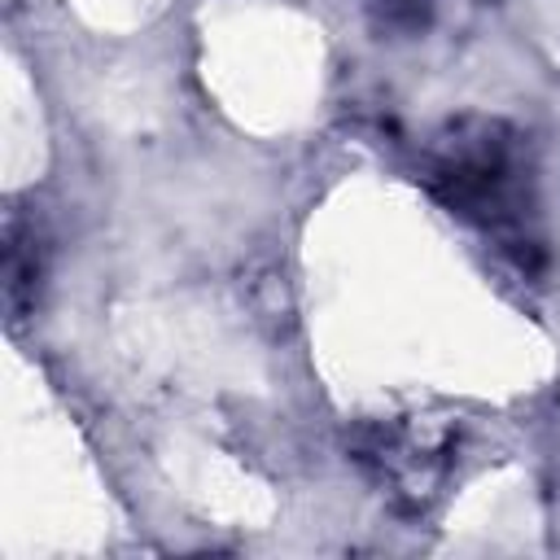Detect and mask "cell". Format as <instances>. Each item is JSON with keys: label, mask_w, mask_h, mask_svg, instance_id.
<instances>
[{"label": "cell", "mask_w": 560, "mask_h": 560, "mask_svg": "<svg viewBox=\"0 0 560 560\" xmlns=\"http://www.w3.org/2000/svg\"><path fill=\"white\" fill-rule=\"evenodd\" d=\"M451 455H455L451 429H420V424L376 429L359 446L363 468L411 512H420L438 494V486L446 481Z\"/></svg>", "instance_id": "obj_2"}, {"label": "cell", "mask_w": 560, "mask_h": 560, "mask_svg": "<svg viewBox=\"0 0 560 560\" xmlns=\"http://www.w3.org/2000/svg\"><path fill=\"white\" fill-rule=\"evenodd\" d=\"M424 188L455 219L499 241L525 271L542 267V241L534 236V188L521 131L503 118L468 114L446 122L420 166Z\"/></svg>", "instance_id": "obj_1"}, {"label": "cell", "mask_w": 560, "mask_h": 560, "mask_svg": "<svg viewBox=\"0 0 560 560\" xmlns=\"http://www.w3.org/2000/svg\"><path fill=\"white\" fill-rule=\"evenodd\" d=\"M39 280H44V241L35 232V219L13 210L4 223V302L13 319H22L35 306Z\"/></svg>", "instance_id": "obj_3"}]
</instances>
